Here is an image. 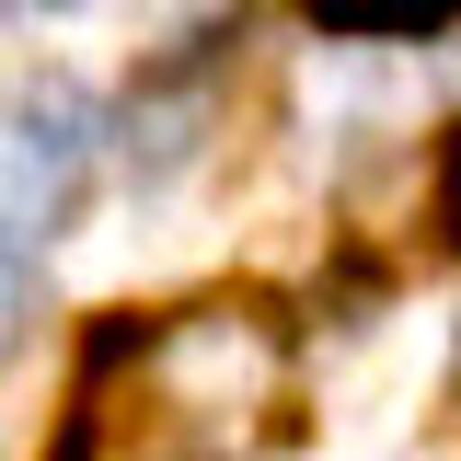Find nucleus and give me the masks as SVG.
Masks as SVG:
<instances>
[{"mask_svg": "<svg viewBox=\"0 0 461 461\" xmlns=\"http://www.w3.org/2000/svg\"><path fill=\"white\" fill-rule=\"evenodd\" d=\"M323 35H438L461 23V0H300Z\"/></svg>", "mask_w": 461, "mask_h": 461, "instance_id": "3", "label": "nucleus"}, {"mask_svg": "<svg viewBox=\"0 0 461 461\" xmlns=\"http://www.w3.org/2000/svg\"><path fill=\"white\" fill-rule=\"evenodd\" d=\"M415 461H461V450H450V438H427V450H415Z\"/></svg>", "mask_w": 461, "mask_h": 461, "instance_id": "5", "label": "nucleus"}, {"mask_svg": "<svg viewBox=\"0 0 461 461\" xmlns=\"http://www.w3.org/2000/svg\"><path fill=\"white\" fill-rule=\"evenodd\" d=\"M104 357L127 369V450L139 461H230L277 438L288 415V335L254 300H196Z\"/></svg>", "mask_w": 461, "mask_h": 461, "instance_id": "1", "label": "nucleus"}, {"mask_svg": "<svg viewBox=\"0 0 461 461\" xmlns=\"http://www.w3.org/2000/svg\"><path fill=\"white\" fill-rule=\"evenodd\" d=\"M438 438H450V450H461V403H450V427H438Z\"/></svg>", "mask_w": 461, "mask_h": 461, "instance_id": "7", "label": "nucleus"}, {"mask_svg": "<svg viewBox=\"0 0 461 461\" xmlns=\"http://www.w3.org/2000/svg\"><path fill=\"white\" fill-rule=\"evenodd\" d=\"M35 12H93V0H35Z\"/></svg>", "mask_w": 461, "mask_h": 461, "instance_id": "6", "label": "nucleus"}, {"mask_svg": "<svg viewBox=\"0 0 461 461\" xmlns=\"http://www.w3.org/2000/svg\"><path fill=\"white\" fill-rule=\"evenodd\" d=\"M81 139H93L81 81H35V93H12V104H0V254H35V242L58 230Z\"/></svg>", "mask_w": 461, "mask_h": 461, "instance_id": "2", "label": "nucleus"}, {"mask_svg": "<svg viewBox=\"0 0 461 461\" xmlns=\"http://www.w3.org/2000/svg\"><path fill=\"white\" fill-rule=\"evenodd\" d=\"M23 335V254H0V346Z\"/></svg>", "mask_w": 461, "mask_h": 461, "instance_id": "4", "label": "nucleus"}]
</instances>
